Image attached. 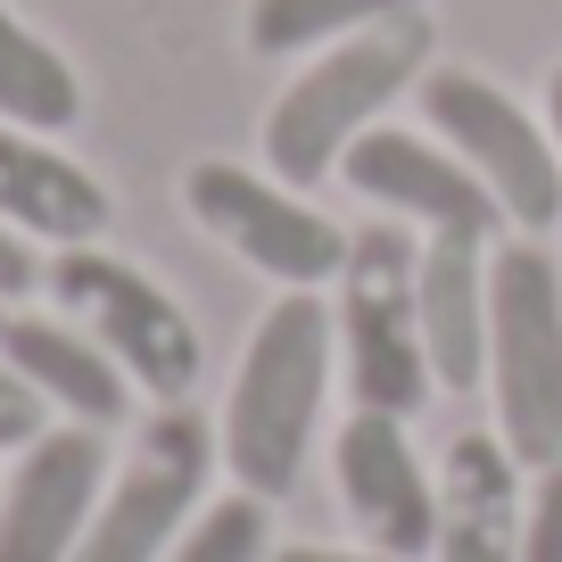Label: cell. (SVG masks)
Masks as SVG:
<instances>
[{
	"label": "cell",
	"mask_w": 562,
	"mask_h": 562,
	"mask_svg": "<svg viewBox=\"0 0 562 562\" xmlns=\"http://www.w3.org/2000/svg\"><path fill=\"white\" fill-rule=\"evenodd\" d=\"M265 562H405V554H381V546H323V538H273V554Z\"/></svg>",
	"instance_id": "7402d4cb"
},
{
	"label": "cell",
	"mask_w": 562,
	"mask_h": 562,
	"mask_svg": "<svg viewBox=\"0 0 562 562\" xmlns=\"http://www.w3.org/2000/svg\"><path fill=\"white\" fill-rule=\"evenodd\" d=\"M100 488H108L100 430L58 422L50 439L18 456V472H0V562H75Z\"/></svg>",
	"instance_id": "8fae6325"
},
{
	"label": "cell",
	"mask_w": 562,
	"mask_h": 562,
	"mask_svg": "<svg viewBox=\"0 0 562 562\" xmlns=\"http://www.w3.org/2000/svg\"><path fill=\"white\" fill-rule=\"evenodd\" d=\"M34 281H42V257H34V240L0 224V306H18L25 290H34Z\"/></svg>",
	"instance_id": "44dd1931"
},
{
	"label": "cell",
	"mask_w": 562,
	"mask_h": 562,
	"mask_svg": "<svg viewBox=\"0 0 562 562\" xmlns=\"http://www.w3.org/2000/svg\"><path fill=\"white\" fill-rule=\"evenodd\" d=\"M265 554H273V496L224 488V496H207V505L191 513V529H182L158 562H265Z\"/></svg>",
	"instance_id": "ac0fdd59"
},
{
	"label": "cell",
	"mask_w": 562,
	"mask_h": 562,
	"mask_svg": "<svg viewBox=\"0 0 562 562\" xmlns=\"http://www.w3.org/2000/svg\"><path fill=\"white\" fill-rule=\"evenodd\" d=\"M0 323H9V306H0Z\"/></svg>",
	"instance_id": "cb8c5ba5"
},
{
	"label": "cell",
	"mask_w": 562,
	"mask_h": 562,
	"mask_svg": "<svg viewBox=\"0 0 562 562\" xmlns=\"http://www.w3.org/2000/svg\"><path fill=\"white\" fill-rule=\"evenodd\" d=\"M0 124H25V133H50V140L83 124V83H75V67L9 0H0Z\"/></svg>",
	"instance_id": "2e32d148"
},
{
	"label": "cell",
	"mask_w": 562,
	"mask_h": 562,
	"mask_svg": "<svg viewBox=\"0 0 562 562\" xmlns=\"http://www.w3.org/2000/svg\"><path fill=\"white\" fill-rule=\"evenodd\" d=\"M331 372H339L331 290H281L257 315V331H248L240 372L224 389V422H215L232 488H257V496L299 488L323 397H331Z\"/></svg>",
	"instance_id": "6da1fadb"
},
{
	"label": "cell",
	"mask_w": 562,
	"mask_h": 562,
	"mask_svg": "<svg viewBox=\"0 0 562 562\" xmlns=\"http://www.w3.org/2000/svg\"><path fill=\"white\" fill-rule=\"evenodd\" d=\"M331 488H339V513L356 521V538L381 546V554L422 562L439 546V472L422 463L405 414L348 405V422L331 430Z\"/></svg>",
	"instance_id": "30bf717a"
},
{
	"label": "cell",
	"mask_w": 562,
	"mask_h": 562,
	"mask_svg": "<svg viewBox=\"0 0 562 562\" xmlns=\"http://www.w3.org/2000/svg\"><path fill=\"white\" fill-rule=\"evenodd\" d=\"M546 133H554V149H562V58H554V75H546Z\"/></svg>",
	"instance_id": "603a6c76"
},
{
	"label": "cell",
	"mask_w": 562,
	"mask_h": 562,
	"mask_svg": "<svg viewBox=\"0 0 562 562\" xmlns=\"http://www.w3.org/2000/svg\"><path fill=\"white\" fill-rule=\"evenodd\" d=\"M42 281H50L58 315L83 323L149 405H191L199 372H207V348H199V323L182 315V299L166 281H149L133 257H116V248H100V240L58 248V257L42 265Z\"/></svg>",
	"instance_id": "277c9868"
},
{
	"label": "cell",
	"mask_w": 562,
	"mask_h": 562,
	"mask_svg": "<svg viewBox=\"0 0 562 562\" xmlns=\"http://www.w3.org/2000/svg\"><path fill=\"white\" fill-rule=\"evenodd\" d=\"M529 463L496 430H456L439 456V546L430 562H521Z\"/></svg>",
	"instance_id": "7c38bea8"
},
{
	"label": "cell",
	"mask_w": 562,
	"mask_h": 562,
	"mask_svg": "<svg viewBox=\"0 0 562 562\" xmlns=\"http://www.w3.org/2000/svg\"><path fill=\"white\" fill-rule=\"evenodd\" d=\"M488 389L496 439L546 472L562 456V265L529 232L488 248Z\"/></svg>",
	"instance_id": "3957f363"
},
{
	"label": "cell",
	"mask_w": 562,
	"mask_h": 562,
	"mask_svg": "<svg viewBox=\"0 0 562 562\" xmlns=\"http://www.w3.org/2000/svg\"><path fill=\"white\" fill-rule=\"evenodd\" d=\"M0 356L42 389V405H50L58 422H83V430H116V422L133 414V397H140L116 356L67 315H25V306H9Z\"/></svg>",
	"instance_id": "4fadbf2b"
},
{
	"label": "cell",
	"mask_w": 562,
	"mask_h": 562,
	"mask_svg": "<svg viewBox=\"0 0 562 562\" xmlns=\"http://www.w3.org/2000/svg\"><path fill=\"white\" fill-rule=\"evenodd\" d=\"M414 306L430 381L447 397H472L488 381V240H422Z\"/></svg>",
	"instance_id": "5bb4252c"
},
{
	"label": "cell",
	"mask_w": 562,
	"mask_h": 562,
	"mask_svg": "<svg viewBox=\"0 0 562 562\" xmlns=\"http://www.w3.org/2000/svg\"><path fill=\"white\" fill-rule=\"evenodd\" d=\"M50 430H58V414L42 405V389L0 356V456H25V447L50 439Z\"/></svg>",
	"instance_id": "d6986e66"
},
{
	"label": "cell",
	"mask_w": 562,
	"mask_h": 562,
	"mask_svg": "<svg viewBox=\"0 0 562 562\" xmlns=\"http://www.w3.org/2000/svg\"><path fill=\"white\" fill-rule=\"evenodd\" d=\"M182 207L207 240H224L240 265H257L281 290H331L356 240L323 207H306V191H290L281 175H248L232 158H199L182 175Z\"/></svg>",
	"instance_id": "ba28073f"
},
{
	"label": "cell",
	"mask_w": 562,
	"mask_h": 562,
	"mask_svg": "<svg viewBox=\"0 0 562 562\" xmlns=\"http://www.w3.org/2000/svg\"><path fill=\"white\" fill-rule=\"evenodd\" d=\"M414 91H422V124L496 191L505 224L529 232V240H546V232L562 224V149H554V133H546L505 83H488L480 67H430Z\"/></svg>",
	"instance_id": "52a82bcc"
},
{
	"label": "cell",
	"mask_w": 562,
	"mask_h": 562,
	"mask_svg": "<svg viewBox=\"0 0 562 562\" xmlns=\"http://www.w3.org/2000/svg\"><path fill=\"white\" fill-rule=\"evenodd\" d=\"M521 562H562V456L529 472L521 496Z\"/></svg>",
	"instance_id": "ffe728a7"
},
{
	"label": "cell",
	"mask_w": 562,
	"mask_h": 562,
	"mask_svg": "<svg viewBox=\"0 0 562 562\" xmlns=\"http://www.w3.org/2000/svg\"><path fill=\"white\" fill-rule=\"evenodd\" d=\"M430 9H405V18H381L364 34L315 50V67L265 108V175H281L290 191L339 175L348 140L381 124V108H397L405 91L430 75Z\"/></svg>",
	"instance_id": "7a4b0ae2"
},
{
	"label": "cell",
	"mask_w": 562,
	"mask_h": 562,
	"mask_svg": "<svg viewBox=\"0 0 562 562\" xmlns=\"http://www.w3.org/2000/svg\"><path fill=\"white\" fill-rule=\"evenodd\" d=\"M405 9H430V0H248V50L257 58L331 50L381 18H405Z\"/></svg>",
	"instance_id": "e0dca14e"
},
{
	"label": "cell",
	"mask_w": 562,
	"mask_h": 562,
	"mask_svg": "<svg viewBox=\"0 0 562 562\" xmlns=\"http://www.w3.org/2000/svg\"><path fill=\"white\" fill-rule=\"evenodd\" d=\"M414 265L422 240L405 224H364L348 240V265L331 281V331H339V372L356 405L381 414H422L430 397V356H422V306H414Z\"/></svg>",
	"instance_id": "5b68a950"
},
{
	"label": "cell",
	"mask_w": 562,
	"mask_h": 562,
	"mask_svg": "<svg viewBox=\"0 0 562 562\" xmlns=\"http://www.w3.org/2000/svg\"><path fill=\"white\" fill-rule=\"evenodd\" d=\"M0 224L25 232V240H50V248H83L108 232V191L50 133L0 124Z\"/></svg>",
	"instance_id": "9a60e30c"
},
{
	"label": "cell",
	"mask_w": 562,
	"mask_h": 562,
	"mask_svg": "<svg viewBox=\"0 0 562 562\" xmlns=\"http://www.w3.org/2000/svg\"><path fill=\"white\" fill-rule=\"evenodd\" d=\"M215 463H224V447H215V422L199 405L140 414L133 447L108 463V488L91 505V529L75 546V562H158L191 529V513L207 505Z\"/></svg>",
	"instance_id": "8992f818"
},
{
	"label": "cell",
	"mask_w": 562,
	"mask_h": 562,
	"mask_svg": "<svg viewBox=\"0 0 562 562\" xmlns=\"http://www.w3.org/2000/svg\"><path fill=\"white\" fill-rule=\"evenodd\" d=\"M339 182L372 207H389L397 224H414L422 240H496L505 207L472 166L447 149L439 133H414V124H372L348 140Z\"/></svg>",
	"instance_id": "9c48e42d"
}]
</instances>
